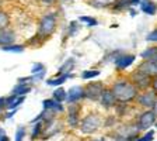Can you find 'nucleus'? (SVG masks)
<instances>
[{
	"label": "nucleus",
	"instance_id": "nucleus-1",
	"mask_svg": "<svg viewBox=\"0 0 157 141\" xmlns=\"http://www.w3.org/2000/svg\"><path fill=\"white\" fill-rule=\"evenodd\" d=\"M111 90H112V93H114L118 103L135 102V99H136L137 93H139V90H137L133 83L131 82V79L126 78V76L115 79V82L112 83V86H111Z\"/></svg>",
	"mask_w": 157,
	"mask_h": 141
},
{
	"label": "nucleus",
	"instance_id": "nucleus-2",
	"mask_svg": "<svg viewBox=\"0 0 157 141\" xmlns=\"http://www.w3.org/2000/svg\"><path fill=\"white\" fill-rule=\"evenodd\" d=\"M56 27H58V13L56 11L45 13L38 21V30L35 35L39 39L45 41L52 37V34L56 31Z\"/></svg>",
	"mask_w": 157,
	"mask_h": 141
},
{
	"label": "nucleus",
	"instance_id": "nucleus-3",
	"mask_svg": "<svg viewBox=\"0 0 157 141\" xmlns=\"http://www.w3.org/2000/svg\"><path fill=\"white\" fill-rule=\"evenodd\" d=\"M80 131L86 135H91L102 128V116L100 113H87L83 118H80V124H78Z\"/></svg>",
	"mask_w": 157,
	"mask_h": 141
},
{
	"label": "nucleus",
	"instance_id": "nucleus-4",
	"mask_svg": "<svg viewBox=\"0 0 157 141\" xmlns=\"http://www.w3.org/2000/svg\"><path fill=\"white\" fill-rule=\"evenodd\" d=\"M140 135V131L137 130L136 124L131 123V124H121L118 126L117 130L114 133V140L115 141H133Z\"/></svg>",
	"mask_w": 157,
	"mask_h": 141
},
{
	"label": "nucleus",
	"instance_id": "nucleus-5",
	"mask_svg": "<svg viewBox=\"0 0 157 141\" xmlns=\"http://www.w3.org/2000/svg\"><path fill=\"white\" fill-rule=\"evenodd\" d=\"M156 112H157V109H146L144 112L139 113L135 124H136L137 130L140 133L150 130L154 126V123H156Z\"/></svg>",
	"mask_w": 157,
	"mask_h": 141
},
{
	"label": "nucleus",
	"instance_id": "nucleus-6",
	"mask_svg": "<svg viewBox=\"0 0 157 141\" xmlns=\"http://www.w3.org/2000/svg\"><path fill=\"white\" fill-rule=\"evenodd\" d=\"M135 102L140 107L144 109H157V100H156V92L151 89H147L143 92H139L135 99Z\"/></svg>",
	"mask_w": 157,
	"mask_h": 141
},
{
	"label": "nucleus",
	"instance_id": "nucleus-7",
	"mask_svg": "<svg viewBox=\"0 0 157 141\" xmlns=\"http://www.w3.org/2000/svg\"><path fill=\"white\" fill-rule=\"evenodd\" d=\"M129 79H131V82L133 83L135 88H136L139 92H143V90H147V89H150L151 79H153V78H149V76L143 75V73L139 72V71L136 69L135 72L131 73Z\"/></svg>",
	"mask_w": 157,
	"mask_h": 141
},
{
	"label": "nucleus",
	"instance_id": "nucleus-8",
	"mask_svg": "<svg viewBox=\"0 0 157 141\" xmlns=\"http://www.w3.org/2000/svg\"><path fill=\"white\" fill-rule=\"evenodd\" d=\"M104 83L102 82H88L84 86V99H88L91 102H97L102 90H104Z\"/></svg>",
	"mask_w": 157,
	"mask_h": 141
},
{
	"label": "nucleus",
	"instance_id": "nucleus-9",
	"mask_svg": "<svg viewBox=\"0 0 157 141\" xmlns=\"http://www.w3.org/2000/svg\"><path fill=\"white\" fill-rule=\"evenodd\" d=\"M67 117H66V123L70 128H78L80 124V105L77 103H69L67 105Z\"/></svg>",
	"mask_w": 157,
	"mask_h": 141
},
{
	"label": "nucleus",
	"instance_id": "nucleus-10",
	"mask_svg": "<svg viewBox=\"0 0 157 141\" xmlns=\"http://www.w3.org/2000/svg\"><path fill=\"white\" fill-rule=\"evenodd\" d=\"M60 130H62V123L59 122L58 118H55V120H52V122H49V123H44L41 140H48V138L56 135Z\"/></svg>",
	"mask_w": 157,
	"mask_h": 141
},
{
	"label": "nucleus",
	"instance_id": "nucleus-11",
	"mask_svg": "<svg viewBox=\"0 0 157 141\" xmlns=\"http://www.w3.org/2000/svg\"><path fill=\"white\" fill-rule=\"evenodd\" d=\"M84 99V86L75 85L66 92V103H78Z\"/></svg>",
	"mask_w": 157,
	"mask_h": 141
},
{
	"label": "nucleus",
	"instance_id": "nucleus-12",
	"mask_svg": "<svg viewBox=\"0 0 157 141\" xmlns=\"http://www.w3.org/2000/svg\"><path fill=\"white\" fill-rule=\"evenodd\" d=\"M98 102H100V105H101L104 109H107V110L114 109V106L118 103L115 96H114V93H112V90H111V88H104L101 96L98 99Z\"/></svg>",
	"mask_w": 157,
	"mask_h": 141
},
{
	"label": "nucleus",
	"instance_id": "nucleus-13",
	"mask_svg": "<svg viewBox=\"0 0 157 141\" xmlns=\"http://www.w3.org/2000/svg\"><path fill=\"white\" fill-rule=\"evenodd\" d=\"M137 71L142 72L143 75L149 76V78H156L157 73V59L153 61H142L139 65H137Z\"/></svg>",
	"mask_w": 157,
	"mask_h": 141
},
{
	"label": "nucleus",
	"instance_id": "nucleus-14",
	"mask_svg": "<svg viewBox=\"0 0 157 141\" xmlns=\"http://www.w3.org/2000/svg\"><path fill=\"white\" fill-rule=\"evenodd\" d=\"M135 59H136V56L132 55V54H124V52H122L121 55H119V56H118V58L114 61L115 68H117L118 72H122V71L128 69L129 66L132 65V64L135 62Z\"/></svg>",
	"mask_w": 157,
	"mask_h": 141
},
{
	"label": "nucleus",
	"instance_id": "nucleus-15",
	"mask_svg": "<svg viewBox=\"0 0 157 141\" xmlns=\"http://www.w3.org/2000/svg\"><path fill=\"white\" fill-rule=\"evenodd\" d=\"M16 39H17V34L13 28L7 27V28L0 30V48L10 45V44H16Z\"/></svg>",
	"mask_w": 157,
	"mask_h": 141
},
{
	"label": "nucleus",
	"instance_id": "nucleus-16",
	"mask_svg": "<svg viewBox=\"0 0 157 141\" xmlns=\"http://www.w3.org/2000/svg\"><path fill=\"white\" fill-rule=\"evenodd\" d=\"M25 100V96L9 95L6 96V110H17L18 106H21Z\"/></svg>",
	"mask_w": 157,
	"mask_h": 141
},
{
	"label": "nucleus",
	"instance_id": "nucleus-17",
	"mask_svg": "<svg viewBox=\"0 0 157 141\" xmlns=\"http://www.w3.org/2000/svg\"><path fill=\"white\" fill-rule=\"evenodd\" d=\"M42 109L44 110H52V112H55L56 114L65 112V106H63L60 102H56L55 99H45L42 102Z\"/></svg>",
	"mask_w": 157,
	"mask_h": 141
},
{
	"label": "nucleus",
	"instance_id": "nucleus-18",
	"mask_svg": "<svg viewBox=\"0 0 157 141\" xmlns=\"http://www.w3.org/2000/svg\"><path fill=\"white\" fill-rule=\"evenodd\" d=\"M70 78H73V73H60V75H58V76H53V78L48 79V81H46V85L53 86V88H59V86H62L63 83Z\"/></svg>",
	"mask_w": 157,
	"mask_h": 141
},
{
	"label": "nucleus",
	"instance_id": "nucleus-19",
	"mask_svg": "<svg viewBox=\"0 0 157 141\" xmlns=\"http://www.w3.org/2000/svg\"><path fill=\"white\" fill-rule=\"evenodd\" d=\"M139 6H140L142 11H143L144 14H147V16H154V14H156L157 7L153 0H140Z\"/></svg>",
	"mask_w": 157,
	"mask_h": 141
},
{
	"label": "nucleus",
	"instance_id": "nucleus-20",
	"mask_svg": "<svg viewBox=\"0 0 157 141\" xmlns=\"http://www.w3.org/2000/svg\"><path fill=\"white\" fill-rule=\"evenodd\" d=\"M31 90V85L29 83H24V82H18L11 90V95H17V96H25L27 93Z\"/></svg>",
	"mask_w": 157,
	"mask_h": 141
},
{
	"label": "nucleus",
	"instance_id": "nucleus-21",
	"mask_svg": "<svg viewBox=\"0 0 157 141\" xmlns=\"http://www.w3.org/2000/svg\"><path fill=\"white\" fill-rule=\"evenodd\" d=\"M115 0H87V3L94 9H107L114 4Z\"/></svg>",
	"mask_w": 157,
	"mask_h": 141
},
{
	"label": "nucleus",
	"instance_id": "nucleus-22",
	"mask_svg": "<svg viewBox=\"0 0 157 141\" xmlns=\"http://www.w3.org/2000/svg\"><path fill=\"white\" fill-rule=\"evenodd\" d=\"M140 56L143 58V61H153L157 59V48L156 47H149L140 54Z\"/></svg>",
	"mask_w": 157,
	"mask_h": 141
},
{
	"label": "nucleus",
	"instance_id": "nucleus-23",
	"mask_svg": "<svg viewBox=\"0 0 157 141\" xmlns=\"http://www.w3.org/2000/svg\"><path fill=\"white\" fill-rule=\"evenodd\" d=\"M129 7H131V0H115L111 9L114 11H122V10H126Z\"/></svg>",
	"mask_w": 157,
	"mask_h": 141
},
{
	"label": "nucleus",
	"instance_id": "nucleus-24",
	"mask_svg": "<svg viewBox=\"0 0 157 141\" xmlns=\"http://www.w3.org/2000/svg\"><path fill=\"white\" fill-rule=\"evenodd\" d=\"M42 127H44L42 122L34 123L33 130H31V140H39V138H41V134H42Z\"/></svg>",
	"mask_w": 157,
	"mask_h": 141
},
{
	"label": "nucleus",
	"instance_id": "nucleus-25",
	"mask_svg": "<svg viewBox=\"0 0 157 141\" xmlns=\"http://www.w3.org/2000/svg\"><path fill=\"white\" fill-rule=\"evenodd\" d=\"M115 109V116L117 117H124L128 114V109H129V103H117L114 106Z\"/></svg>",
	"mask_w": 157,
	"mask_h": 141
},
{
	"label": "nucleus",
	"instance_id": "nucleus-26",
	"mask_svg": "<svg viewBox=\"0 0 157 141\" xmlns=\"http://www.w3.org/2000/svg\"><path fill=\"white\" fill-rule=\"evenodd\" d=\"M0 49H2V51H4V52H16V54H20V52H24L25 45H20V44H10V45L2 47Z\"/></svg>",
	"mask_w": 157,
	"mask_h": 141
},
{
	"label": "nucleus",
	"instance_id": "nucleus-27",
	"mask_svg": "<svg viewBox=\"0 0 157 141\" xmlns=\"http://www.w3.org/2000/svg\"><path fill=\"white\" fill-rule=\"evenodd\" d=\"M117 123H118V117L115 114L105 116V117L102 118V127H105V128H114V127H117Z\"/></svg>",
	"mask_w": 157,
	"mask_h": 141
},
{
	"label": "nucleus",
	"instance_id": "nucleus-28",
	"mask_svg": "<svg viewBox=\"0 0 157 141\" xmlns=\"http://www.w3.org/2000/svg\"><path fill=\"white\" fill-rule=\"evenodd\" d=\"M73 68H75V59L73 58L66 59V62L59 68V75L60 73H70L73 71Z\"/></svg>",
	"mask_w": 157,
	"mask_h": 141
},
{
	"label": "nucleus",
	"instance_id": "nucleus-29",
	"mask_svg": "<svg viewBox=\"0 0 157 141\" xmlns=\"http://www.w3.org/2000/svg\"><path fill=\"white\" fill-rule=\"evenodd\" d=\"M10 24H11V20H10L9 13L0 9V30L10 27Z\"/></svg>",
	"mask_w": 157,
	"mask_h": 141
},
{
	"label": "nucleus",
	"instance_id": "nucleus-30",
	"mask_svg": "<svg viewBox=\"0 0 157 141\" xmlns=\"http://www.w3.org/2000/svg\"><path fill=\"white\" fill-rule=\"evenodd\" d=\"M52 99H55L56 102H60V103L66 102V90L63 88H60V86L56 88L52 93Z\"/></svg>",
	"mask_w": 157,
	"mask_h": 141
},
{
	"label": "nucleus",
	"instance_id": "nucleus-31",
	"mask_svg": "<svg viewBox=\"0 0 157 141\" xmlns=\"http://www.w3.org/2000/svg\"><path fill=\"white\" fill-rule=\"evenodd\" d=\"M100 73H101L100 69H88V71H83L82 79H84V81H90V79H94V78H97V76H100Z\"/></svg>",
	"mask_w": 157,
	"mask_h": 141
},
{
	"label": "nucleus",
	"instance_id": "nucleus-32",
	"mask_svg": "<svg viewBox=\"0 0 157 141\" xmlns=\"http://www.w3.org/2000/svg\"><path fill=\"white\" fill-rule=\"evenodd\" d=\"M41 114H42V120H41L42 123H49L56 118V113L52 112V110H42Z\"/></svg>",
	"mask_w": 157,
	"mask_h": 141
},
{
	"label": "nucleus",
	"instance_id": "nucleus-33",
	"mask_svg": "<svg viewBox=\"0 0 157 141\" xmlns=\"http://www.w3.org/2000/svg\"><path fill=\"white\" fill-rule=\"evenodd\" d=\"M133 141H154V130H147L143 135H139L136 140Z\"/></svg>",
	"mask_w": 157,
	"mask_h": 141
},
{
	"label": "nucleus",
	"instance_id": "nucleus-34",
	"mask_svg": "<svg viewBox=\"0 0 157 141\" xmlns=\"http://www.w3.org/2000/svg\"><path fill=\"white\" fill-rule=\"evenodd\" d=\"M78 21H80V23H86L88 27H95L98 24L97 19H93V17H90V16H82L78 19Z\"/></svg>",
	"mask_w": 157,
	"mask_h": 141
},
{
	"label": "nucleus",
	"instance_id": "nucleus-35",
	"mask_svg": "<svg viewBox=\"0 0 157 141\" xmlns=\"http://www.w3.org/2000/svg\"><path fill=\"white\" fill-rule=\"evenodd\" d=\"M78 30H80V24H78L77 21H72L70 26H69V28H67V35L69 37H75L76 34L78 33Z\"/></svg>",
	"mask_w": 157,
	"mask_h": 141
},
{
	"label": "nucleus",
	"instance_id": "nucleus-36",
	"mask_svg": "<svg viewBox=\"0 0 157 141\" xmlns=\"http://www.w3.org/2000/svg\"><path fill=\"white\" fill-rule=\"evenodd\" d=\"M25 133H27V130H25V127L24 126H20L18 128H17V131H16V141H24V137H25Z\"/></svg>",
	"mask_w": 157,
	"mask_h": 141
},
{
	"label": "nucleus",
	"instance_id": "nucleus-37",
	"mask_svg": "<svg viewBox=\"0 0 157 141\" xmlns=\"http://www.w3.org/2000/svg\"><path fill=\"white\" fill-rule=\"evenodd\" d=\"M42 71H45V66H44V64L36 62V64H34L33 68H31V75H34V73H39V72H42Z\"/></svg>",
	"mask_w": 157,
	"mask_h": 141
},
{
	"label": "nucleus",
	"instance_id": "nucleus-38",
	"mask_svg": "<svg viewBox=\"0 0 157 141\" xmlns=\"http://www.w3.org/2000/svg\"><path fill=\"white\" fill-rule=\"evenodd\" d=\"M42 43H44L42 39H39L36 35H34L33 38H29V39H28V44H29V45H33V47H39Z\"/></svg>",
	"mask_w": 157,
	"mask_h": 141
},
{
	"label": "nucleus",
	"instance_id": "nucleus-39",
	"mask_svg": "<svg viewBox=\"0 0 157 141\" xmlns=\"http://www.w3.org/2000/svg\"><path fill=\"white\" fill-rule=\"evenodd\" d=\"M147 41H150V43H154V41H157V30H153L149 35H147Z\"/></svg>",
	"mask_w": 157,
	"mask_h": 141
},
{
	"label": "nucleus",
	"instance_id": "nucleus-40",
	"mask_svg": "<svg viewBox=\"0 0 157 141\" xmlns=\"http://www.w3.org/2000/svg\"><path fill=\"white\" fill-rule=\"evenodd\" d=\"M6 110V96H2L0 97V113Z\"/></svg>",
	"mask_w": 157,
	"mask_h": 141
},
{
	"label": "nucleus",
	"instance_id": "nucleus-41",
	"mask_svg": "<svg viewBox=\"0 0 157 141\" xmlns=\"http://www.w3.org/2000/svg\"><path fill=\"white\" fill-rule=\"evenodd\" d=\"M14 113H16V110H9L7 113H4V118H7V120H9V118H11Z\"/></svg>",
	"mask_w": 157,
	"mask_h": 141
},
{
	"label": "nucleus",
	"instance_id": "nucleus-42",
	"mask_svg": "<svg viewBox=\"0 0 157 141\" xmlns=\"http://www.w3.org/2000/svg\"><path fill=\"white\" fill-rule=\"evenodd\" d=\"M44 4H46V6H52V4L56 3V0H41Z\"/></svg>",
	"mask_w": 157,
	"mask_h": 141
},
{
	"label": "nucleus",
	"instance_id": "nucleus-43",
	"mask_svg": "<svg viewBox=\"0 0 157 141\" xmlns=\"http://www.w3.org/2000/svg\"><path fill=\"white\" fill-rule=\"evenodd\" d=\"M0 141H10V138L6 135V133H2L0 134Z\"/></svg>",
	"mask_w": 157,
	"mask_h": 141
},
{
	"label": "nucleus",
	"instance_id": "nucleus-44",
	"mask_svg": "<svg viewBox=\"0 0 157 141\" xmlns=\"http://www.w3.org/2000/svg\"><path fill=\"white\" fill-rule=\"evenodd\" d=\"M140 3V0H131V6H136Z\"/></svg>",
	"mask_w": 157,
	"mask_h": 141
},
{
	"label": "nucleus",
	"instance_id": "nucleus-45",
	"mask_svg": "<svg viewBox=\"0 0 157 141\" xmlns=\"http://www.w3.org/2000/svg\"><path fill=\"white\" fill-rule=\"evenodd\" d=\"M129 11H131V16H132V17H135V16L137 14V13H136V10H132V9H131Z\"/></svg>",
	"mask_w": 157,
	"mask_h": 141
},
{
	"label": "nucleus",
	"instance_id": "nucleus-46",
	"mask_svg": "<svg viewBox=\"0 0 157 141\" xmlns=\"http://www.w3.org/2000/svg\"><path fill=\"white\" fill-rule=\"evenodd\" d=\"M2 133H4V130L2 128V126H0V134H2Z\"/></svg>",
	"mask_w": 157,
	"mask_h": 141
},
{
	"label": "nucleus",
	"instance_id": "nucleus-47",
	"mask_svg": "<svg viewBox=\"0 0 157 141\" xmlns=\"http://www.w3.org/2000/svg\"><path fill=\"white\" fill-rule=\"evenodd\" d=\"M2 3H3V0H0V7H2Z\"/></svg>",
	"mask_w": 157,
	"mask_h": 141
}]
</instances>
